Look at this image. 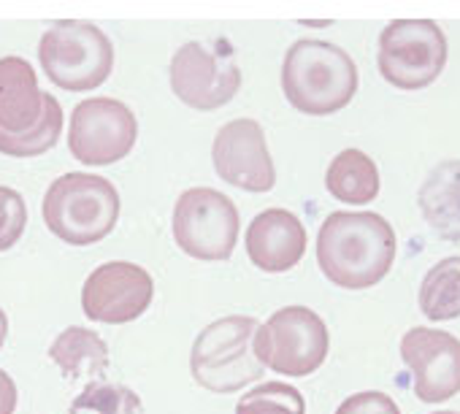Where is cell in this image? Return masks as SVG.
<instances>
[{"mask_svg": "<svg viewBox=\"0 0 460 414\" xmlns=\"http://www.w3.org/2000/svg\"><path fill=\"white\" fill-rule=\"evenodd\" d=\"M282 90L293 109L328 117L352 103L358 92V66L336 44L301 39L285 55Z\"/></svg>", "mask_w": 460, "mask_h": 414, "instance_id": "cell-2", "label": "cell"}, {"mask_svg": "<svg viewBox=\"0 0 460 414\" xmlns=\"http://www.w3.org/2000/svg\"><path fill=\"white\" fill-rule=\"evenodd\" d=\"M336 414H401V409L390 395L379 390H363V392L344 398Z\"/></svg>", "mask_w": 460, "mask_h": 414, "instance_id": "cell-24", "label": "cell"}, {"mask_svg": "<svg viewBox=\"0 0 460 414\" xmlns=\"http://www.w3.org/2000/svg\"><path fill=\"white\" fill-rule=\"evenodd\" d=\"M247 255L266 274H285L306 255V231L288 209H266L247 228Z\"/></svg>", "mask_w": 460, "mask_h": 414, "instance_id": "cell-14", "label": "cell"}, {"mask_svg": "<svg viewBox=\"0 0 460 414\" xmlns=\"http://www.w3.org/2000/svg\"><path fill=\"white\" fill-rule=\"evenodd\" d=\"M47 92L39 87L36 71L22 57H0V130L25 133L44 117Z\"/></svg>", "mask_w": 460, "mask_h": 414, "instance_id": "cell-15", "label": "cell"}, {"mask_svg": "<svg viewBox=\"0 0 460 414\" xmlns=\"http://www.w3.org/2000/svg\"><path fill=\"white\" fill-rule=\"evenodd\" d=\"M173 95L198 111H214L236 98L242 87V68L227 41H187L171 57Z\"/></svg>", "mask_w": 460, "mask_h": 414, "instance_id": "cell-8", "label": "cell"}, {"mask_svg": "<svg viewBox=\"0 0 460 414\" xmlns=\"http://www.w3.org/2000/svg\"><path fill=\"white\" fill-rule=\"evenodd\" d=\"M425 223L447 242H460V160H444L417 192Z\"/></svg>", "mask_w": 460, "mask_h": 414, "instance_id": "cell-16", "label": "cell"}, {"mask_svg": "<svg viewBox=\"0 0 460 414\" xmlns=\"http://www.w3.org/2000/svg\"><path fill=\"white\" fill-rule=\"evenodd\" d=\"M136 138V114L117 98H87L71 114L68 149L82 165H111L133 152Z\"/></svg>", "mask_w": 460, "mask_h": 414, "instance_id": "cell-10", "label": "cell"}, {"mask_svg": "<svg viewBox=\"0 0 460 414\" xmlns=\"http://www.w3.org/2000/svg\"><path fill=\"white\" fill-rule=\"evenodd\" d=\"M433 414H460V411H433Z\"/></svg>", "mask_w": 460, "mask_h": 414, "instance_id": "cell-27", "label": "cell"}, {"mask_svg": "<svg viewBox=\"0 0 460 414\" xmlns=\"http://www.w3.org/2000/svg\"><path fill=\"white\" fill-rule=\"evenodd\" d=\"M211 163L222 181L247 192H269L277 184L274 157L261 122L239 117L222 125L211 144Z\"/></svg>", "mask_w": 460, "mask_h": 414, "instance_id": "cell-11", "label": "cell"}, {"mask_svg": "<svg viewBox=\"0 0 460 414\" xmlns=\"http://www.w3.org/2000/svg\"><path fill=\"white\" fill-rule=\"evenodd\" d=\"M420 312L433 320H455L460 317V258L438 260L420 285Z\"/></svg>", "mask_w": 460, "mask_h": 414, "instance_id": "cell-19", "label": "cell"}, {"mask_svg": "<svg viewBox=\"0 0 460 414\" xmlns=\"http://www.w3.org/2000/svg\"><path fill=\"white\" fill-rule=\"evenodd\" d=\"M25 225H28L25 198L17 189L0 184V252L12 250L22 239Z\"/></svg>", "mask_w": 460, "mask_h": 414, "instance_id": "cell-23", "label": "cell"}, {"mask_svg": "<svg viewBox=\"0 0 460 414\" xmlns=\"http://www.w3.org/2000/svg\"><path fill=\"white\" fill-rule=\"evenodd\" d=\"M379 74L398 90L433 84L447 66V39L433 20H393L379 33Z\"/></svg>", "mask_w": 460, "mask_h": 414, "instance_id": "cell-9", "label": "cell"}, {"mask_svg": "<svg viewBox=\"0 0 460 414\" xmlns=\"http://www.w3.org/2000/svg\"><path fill=\"white\" fill-rule=\"evenodd\" d=\"M17 398H20V392H17L14 379L4 368H0V414H14L17 411Z\"/></svg>", "mask_w": 460, "mask_h": 414, "instance_id": "cell-25", "label": "cell"}, {"mask_svg": "<svg viewBox=\"0 0 460 414\" xmlns=\"http://www.w3.org/2000/svg\"><path fill=\"white\" fill-rule=\"evenodd\" d=\"M331 352L325 320L309 306H285L274 312L255 333L258 360L285 376L314 374Z\"/></svg>", "mask_w": 460, "mask_h": 414, "instance_id": "cell-7", "label": "cell"}, {"mask_svg": "<svg viewBox=\"0 0 460 414\" xmlns=\"http://www.w3.org/2000/svg\"><path fill=\"white\" fill-rule=\"evenodd\" d=\"M155 298V282L146 269L128 260L98 266L82 287V309L87 320L125 325L138 320Z\"/></svg>", "mask_w": 460, "mask_h": 414, "instance_id": "cell-12", "label": "cell"}, {"mask_svg": "<svg viewBox=\"0 0 460 414\" xmlns=\"http://www.w3.org/2000/svg\"><path fill=\"white\" fill-rule=\"evenodd\" d=\"M52 363L63 371L68 379H90L98 382V376L109 368V347L106 341L82 325L66 328L49 347Z\"/></svg>", "mask_w": 460, "mask_h": 414, "instance_id": "cell-17", "label": "cell"}, {"mask_svg": "<svg viewBox=\"0 0 460 414\" xmlns=\"http://www.w3.org/2000/svg\"><path fill=\"white\" fill-rule=\"evenodd\" d=\"M39 60L52 84L87 92L111 76L114 44L87 20H60L41 36Z\"/></svg>", "mask_w": 460, "mask_h": 414, "instance_id": "cell-5", "label": "cell"}, {"mask_svg": "<svg viewBox=\"0 0 460 414\" xmlns=\"http://www.w3.org/2000/svg\"><path fill=\"white\" fill-rule=\"evenodd\" d=\"M44 223L66 244L90 247L103 242L119 220V192L98 173H63L44 195Z\"/></svg>", "mask_w": 460, "mask_h": 414, "instance_id": "cell-3", "label": "cell"}, {"mask_svg": "<svg viewBox=\"0 0 460 414\" xmlns=\"http://www.w3.org/2000/svg\"><path fill=\"white\" fill-rule=\"evenodd\" d=\"M255 317L230 314L208 322L192 341L190 371L192 379L211 392H236L258 382L266 366L255 355Z\"/></svg>", "mask_w": 460, "mask_h": 414, "instance_id": "cell-4", "label": "cell"}, {"mask_svg": "<svg viewBox=\"0 0 460 414\" xmlns=\"http://www.w3.org/2000/svg\"><path fill=\"white\" fill-rule=\"evenodd\" d=\"M401 357L422 403H444L460 392V341L452 333L411 328L401 339Z\"/></svg>", "mask_w": 460, "mask_h": 414, "instance_id": "cell-13", "label": "cell"}, {"mask_svg": "<svg viewBox=\"0 0 460 414\" xmlns=\"http://www.w3.org/2000/svg\"><path fill=\"white\" fill-rule=\"evenodd\" d=\"M236 414H306V401L296 384L266 382L239 398Z\"/></svg>", "mask_w": 460, "mask_h": 414, "instance_id": "cell-22", "label": "cell"}, {"mask_svg": "<svg viewBox=\"0 0 460 414\" xmlns=\"http://www.w3.org/2000/svg\"><path fill=\"white\" fill-rule=\"evenodd\" d=\"M6 336H9V317L4 309H0V349H4V344H6Z\"/></svg>", "mask_w": 460, "mask_h": 414, "instance_id": "cell-26", "label": "cell"}, {"mask_svg": "<svg viewBox=\"0 0 460 414\" xmlns=\"http://www.w3.org/2000/svg\"><path fill=\"white\" fill-rule=\"evenodd\" d=\"M328 192L349 206H366L379 195V168L360 149L339 152L325 171Z\"/></svg>", "mask_w": 460, "mask_h": 414, "instance_id": "cell-18", "label": "cell"}, {"mask_svg": "<svg viewBox=\"0 0 460 414\" xmlns=\"http://www.w3.org/2000/svg\"><path fill=\"white\" fill-rule=\"evenodd\" d=\"M68 414H144V403L130 387L98 379L74 398Z\"/></svg>", "mask_w": 460, "mask_h": 414, "instance_id": "cell-21", "label": "cell"}, {"mask_svg": "<svg viewBox=\"0 0 460 414\" xmlns=\"http://www.w3.org/2000/svg\"><path fill=\"white\" fill-rule=\"evenodd\" d=\"M173 242L195 260H227L239 242V209L225 192L190 187L173 203Z\"/></svg>", "mask_w": 460, "mask_h": 414, "instance_id": "cell-6", "label": "cell"}, {"mask_svg": "<svg viewBox=\"0 0 460 414\" xmlns=\"http://www.w3.org/2000/svg\"><path fill=\"white\" fill-rule=\"evenodd\" d=\"M393 225L376 212H333L317 233V263L344 290L379 285L395 260Z\"/></svg>", "mask_w": 460, "mask_h": 414, "instance_id": "cell-1", "label": "cell"}, {"mask_svg": "<svg viewBox=\"0 0 460 414\" xmlns=\"http://www.w3.org/2000/svg\"><path fill=\"white\" fill-rule=\"evenodd\" d=\"M63 133V106L55 95L47 92V106H44V117L36 128L25 130V133H6L0 130V154L9 157H39L44 152H49L58 138Z\"/></svg>", "mask_w": 460, "mask_h": 414, "instance_id": "cell-20", "label": "cell"}]
</instances>
